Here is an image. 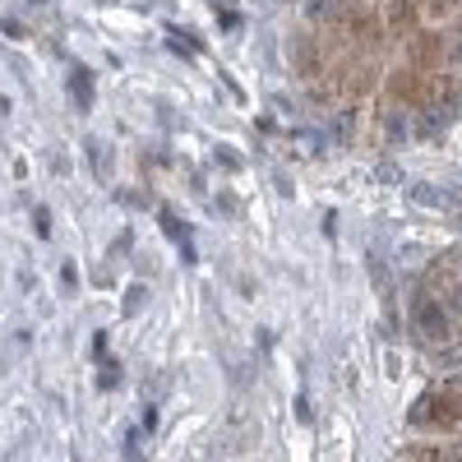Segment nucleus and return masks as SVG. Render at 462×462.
<instances>
[{
  "label": "nucleus",
  "mask_w": 462,
  "mask_h": 462,
  "mask_svg": "<svg viewBox=\"0 0 462 462\" xmlns=\"http://www.w3.org/2000/svg\"><path fill=\"white\" fill-rule=\"evenodd\" d=\"M457 416H462L457 393H448V389H430V393H420V398L411 402L407 426H416V430H453V426H457Z\"/></svg>",
  "instance_id": "f257e3e1"
},
{
  "label": "nucleus",
  "mask_w": 462,
  "mask_h": 462,
  "mask_svg": "<svg viewBox=\"0 0 462 462\" xmlns=\"http://www.w3.org/2000/svg\"><path fill=\"white\" fill-rule=\"evenodd\" d=\"M411 328L426 337V342H448V337H453V310H448L435 291L420 287V291L411 296Z\"/></svg>",
  "instance_id": "f03ea898"
},
{
  "label": "nucleus",
  "mask_w": 462,
  "mask_h": 462,
  "mask_svg": "<svg viewBox=\"0 0 462 462\" xmlns=\"http://www.w3.org/2000/svg\"><path fill=\"white\" fill-rule=\"evenodd\" d=\"M420 106L435 111V116H444V121L453 125V116L462 111V84H457V79H430V84H426V97H420Z\"/></svg>",
  "instance_id": "7ed1b4c3"
},
{
  "label": "nucleus",
  "mask_w": 462,
  "mask_h": 462,
  "mask_svg": "<svg viewBox=\"0 0 462 462\" xmlns=\"http://www.w3.org/2000/svg\"><path fill=\"white\" fill-rule=\"evenodd\" d=\"M158 222H162L167 236L180 245V259H185V263H195V231H189V222H180L171 208H162V213H158Z\"/></svg>",
  "instance_id": "20e7f679"
},
{
  "label": "nucleus",
  "mask_w": 462,
  "mask_h": 462,
  "mask_svg": "<svg viewBox=\"0 0 462 462\" xmlns=\"http://www.w3.org/2000/svg\"><path fill=\"white\" fill-rule=\"evenodd\" d=\"M407 10L416 19H426V23H439V19H457L462 14V0H411Z\"/></svg>",
  "instance_id": "39448f33"
},
{
  "label": "nucleus",
  "mask_w": 462,
  "mask_h": 462,
  "mask_svg": "<svg viewBox=\"0 0 462 462\" xmlns=\"http://www.w3.org/2000/svg\"><path fill=\"white\" fill-rule=\"evenodd\" d=\"M407 199H411V204H420V208H448V185L416 180V185H407Z\"/></svg>",
  "instance_id": "423d86ee"
},
{
  "label": "nucleus",
  "mask_w": 462,
  "mask_h": 462,
  "mask_svg": "<svg viewBox=\"0 0 462 462\" xmlns=\"http://www.w3.org/2000/svg\"><path fill=\"white\" fill-rule=\"evenodd\" d=\"M291 65H296V74H300V79H315V74H319V47H310V37H296V42H291Z\"/></svg>",
  "instance_id": "0eeeda50"
},
{
  "label": "nucleus",
  "mask_w": 462,
  "mask_h": 462,
  "mask_svg": "<svg viewBox=\"0 0 462 462\" xmlns=\"http://www.w3.org/2000/svg\"><path fill=\"white\" fill-rule=\"evenodd\" d=\"M69 97H74V106H79V111L93 106V74H88L84 65L69 69Z\"/></svg>",
  "instance_id": "6e6552de"
},
{
  "label": "nucleus",
  "mask_w": 462,
  "mask_h": 462,
  "mask_svg": "<svg viewBox=\"0 0 462 462\" xmlns=\"http://www.w3.org/2000/svg\"><path fill=\"white\" fill-rule=\"evenodd\" d=\"M305 14L315 23H337L346 19V0H305Z\"/></svg>",
  "instance_id": "1a4fd4ad"
},
{
  "label": "nucleus",
  "mask_w": 462,
  "mask_h": 462,
  "mask_svg": "<svg viewBox=\"0 0 462 462\" xmlns=\"http://www.w3.org/2000/svg\"><path fill=\"white\" fill-rule=\"evenodd\" d=\"M167 47H171L176 56H185V60H195V56H199V37H189L185 28L167 23Z\"/></svg>",
  "instance_id": "9d476101"
},
{
  "label": "nucleus",
  "mask_w": 462,
  "mask_h": 462,
  "mask_svg": "<svg viewBox=\"0 0 462 462\" xmlns=\"http://www.w3.org/2000/svg\"><path fill=\"white\" fill-rule=\"evenodd\" d=\"M448 130V121H444V116H435V111H426V106H420V116H416V139H439Z\"/></svg>",
  "instance_id": "9b49d317"
},
{
  "label": "nucleus",
  "mask_w": 462,
  "mask_h": 462,
  "mask_svg": "<svg viewBox=\"0 0 462 462\" xmlns=\"http://www.w3.org/2000/svg\"><path fill=\"white\" fill-rule=\"evenodd\" d=\"M88 162L97 167V176H102V180L111 176V148H106L102 139H88Z\"/></svg>",
  "instance_id": "f8f14e48"
},
{
  "label": "nucleus",
  "mask_w": 462,
  "mask_h": 462,
  "mask_svg": "<svg viewBox=\"0 0 462 462\" xmlns=\"http://www.w3.org/2000/svg\"><path fill=\"white\" fill-rule=\"evenodd\" d=\"M217 23H222L226 32H236V28H245V19H241L236 10H231V5H217Z\"/></svg>",
  "instance_id": "ddd939ff"
},
{
  "label": "nucleus",
  "mask_w": 462,
  "mask_h": 462,
  "mask_svg": "<svg viewBox=\"0 0 462 462\" xmlns=\"http://www.w3.org/2000/svg\"><path fill=\"white\" fill-rule=\"evenodd\" d=\"M143 305H148V287H130V291H125V315L143 310Z\"/></svg>",
  "instance_id": "4468645a"
},
{
  "label": "nucleus",
  "mask_w": 462,
  "mask_h": 462,
  "mask_svg": "<svg viewBox=\"0 0 462 462\" xmlns=\"http://www.w3.org/2000/svg\"><path fill=\"white\" fill-rule=\"evenodd\" d=\"M217 162L236 171V167H241V152H236V148H226V143H217Z\"/></svg>",
  "instance_id": "2eb2a0df"
},
{
  "label": "nucleus",
  "mask_w": 462,
  "mask_h": 462,
  "mask_svg": "<svg viewBox=\"0 0 462 462\" xmlns=\"http://www.w3.org/2000/svg\"><path fill=\"white\" fill-rule=\"evenodd\" d=\"M60 282H65V291L79 287V268H74V259H65V268H60Z\"/></svg>",
  "instance_id": "dca6fc26"
},
{
  "label": "nucleus",
  "mask_w": 462,
  "mask_h": 462,
  "mask_svg": "<svg viewBox=\"0 0 462 462\" xmlns=\"http://www.w3.org/2000/svg\"><path fill=\"white\" fill-rule=\"evenodd\" d=\"M383 130H389V139L398 143V139H407V130H402V116H389V121H383Z\"/></svg>",
  "instance_id": "f3484780"
},
{
  "label": "nucleus",
  "mask_w": 462,
  "mask_h": 462,
  "mask_svg": "<svg viewBox=\"0 0 462 462\" xmlns=\"http://www.w3.org/2000/svg\"><path fill=\"white\" fill-rule=\"evenodd\" d=\"M116 374H121V370L106 361V365H102V379H97V389H116Z\"/></svg>",
  "instance_id": "a211bd4d"
},
{
  "label": "nucleus",
  "mask_w": 462,
  "mask_h": 462,
  "mask_svg": "<svg viewBox=\"0 0 462 462\" xmlns=\"http://www.w3.org/2000/svg\"><path fill=\"white\" fill-rule=\"evenodd\" d=\"M448 60H462V28L448 37Z\"/></svg>",
  "instance_id": "6ab92c4d"
},
{
  "label": "nucleus",
  "mask_w": 462,
  "mask_h": 462,
  "mask_svg": "<svg viewBox=\"0 0 462 462\" xmlns=\"http://www.w3.org/2000/svg\"><path fill=\"white\" fill-rule=\"evenodd\" d=\"M296 416L305 420V426H310V398H296Z\"/></svg>",
  "instance_id": "aec40b11"
},
{
  "label": "nucleus",
  "mask_w": 462,
  "mask_h": 462,
  "mask_svg": "<svg viewBox=\"0 0 462 462\" xmlns=\"http://www.w3.org/2000/svg\"><path fill=\"white\" fill-rule=\"evenodd\" d=\"M0 28H5L10 37H28V28H23V23H14V19H5V23H0Z\"/></svg>",
  "instance_id": "412c9836"
}]
</instances>
